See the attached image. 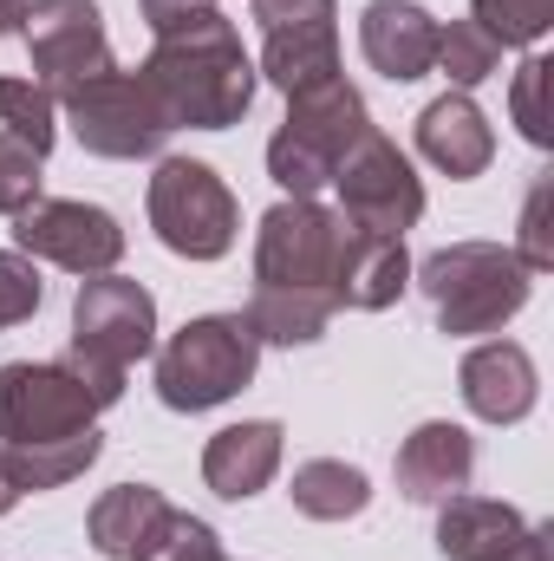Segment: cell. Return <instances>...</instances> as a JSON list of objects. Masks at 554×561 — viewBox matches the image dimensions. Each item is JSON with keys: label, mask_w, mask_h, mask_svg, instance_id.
Returning a JSON list of instances; mask_svg holds the SVG:
<instances>
[{"label": "cell", "mask_w": 554, "mask_h": 561, "mask_svg": "<svg viewBox=\"0 0 554 561\" xmlns=\"http://www.w3.org/2000/svg\"><path fill=\"white\" fill-rule=\"evenodd\" d=\"M39 300H46V280H39V268H33V255L0 249V333L20 327V320H33Z\"/></svg>", "instance_id": "29"}, {"label": "cell", "mask_w": 554, "mask_h": 561, "mask_svg": "<svg viewBox=\"0 0 554 561\" xmlns=\"http://www.w3.org/2000/svg\"><path fill=\"white\" fill-rule=\"evenodd\" d=\"M99 450H105V437H99V424H85L53 444H0V470L20 496H39V490H66L72 477H85L99 463Z\"/></svg>", "instance_id": "22"}, {"label": "cell", "mask_w": 554, "mask_h": 561, "mask_svg": "<svg viewBox=\"0 0 554 561\" xmlns=\"http://www.w3.org/2000/svg\"><path fill=\"white\" fill-rule=\"evenodd\" d=\"M437 549L443 561H554V529L529 523L516 503L463 490L437 503Z\"/></svg>", "instance_id": "14"}, {"label": "cell", "mask_w": 554, "mask_h": 561, "mask_svg": "<svg viewBox=\"0 0 554 561\" xmlns=\"http://www.w3.org/2000/svg\"><path fill=\"white\" fill-rule=\"evenodd\" d=\"M20 13H26V0H0V39L20 33Z\"/></svg>", "instance_id": "34"}, {"label": "cell", "mask_w": 554, "mask_h": 561, "mask_svg": "<svg viewBox=\"0 0 554 561\" xmlns=\"http://www.w3.org/2000/svg\"><path fill=\"white\" fill-rule=\"evenodd\" d=\"M138 7H143L150 39H163V33H176V26H189V20L216 13V0H138Z\"/></svg>", "instance_id": "33"}, {"label": "cell", "mask_w": 554, "mask_h": 561, "mask_svg": "<svg viewBox=\"0 0 554 561\" xmlns=\"http://www.w3.org/2000/svg\"><path fill=\"white\" fill-rule=\"evenodd\" d=\"M412 280L430 294L437 333H450V340L503 333L529 307V287H535V275L522 268V255L503 249V242H450L424 268H412Z\"/></svg>", "instance_id": "3"}, {"label": "cell", "mask_w": 554, "mask_h": 561, "mask_svg": "<svg viewBox=\"0 0 554 561\" xmlns=\"http://www.w3.org/2000/svg\"><path fill=\"white\" fill-rule=\"evenodd\" d=\"M412 287V255L399 236H372V229H353L346 222V242H339V275H333V300L353 307V313H385L399 294Z\"/></svg>", "instance_id": "20"}, {"label": "cell", "mask_w": 554, "mask_h": 561, "mask_svg": "<svg viewBox=\"0 0 554 561\" xmlns=\"http://www.w3.org/2000/svg\"><path fill=\"white\" fill-rule=\"evenodd\" d=\"M157 353V300L131 275H92L72 294V359L105 366V373H131L138 359Z\"/></svg>", "instance_id": "9"}, {"label": "cell", "mask_w": 554, "mask_h": 561, "mask_svg": "<svg viewBox=\"0 0 554 561\" xmlns=\"http://www.w3.org/2000/svg\"><path fill=\"white\" fill-rule=\"evenodd\" d=\"M143 79L157 85L176 131L183 125L189 131H229L255 105V85H262V72H255V59L242 46L235 20H222V7L176 26V33H163L150 46V59H143Z\"/></svg>", "instance_id": "1"}, {"label": "cell", "mask_w": 554, "mask_h": 561, "mask_svg": "<svg viewBox=\"0 0 554 561\" xmlns=\"http://www.w3.org/2000/svg\"><path fill=\"white\" fill-rule=\"evenodd\" d=\"M457 386H463V405L483 424H522L542 399V379H535V359L516 346V340H483L463 353L457 366Z\"/></svg>", "instance_id": "15"}, {"label": "cell", "mask_w": 554, "mask_h": 561, "mask_svg": "<svg viewBox=\"0 0 554 561\" xmlns=\"http://www.w3.org/2000/svg\"><path fill=\"white\" fill-rule=\"evenodd\" d=\"M496 66H503V46H496L476 20H450V26H437V66H430V72H443L450 92L483 85Z\"/></svg>", "instance_id": "26"}, {"label": "cell", "mask_w": 554, "mask_h": 561, "mask_svg": "<svg viewBox=\"0 0 554 561\" xmlns=\"http://www.w3.org/2000/svg\"><path fill=\"white\" fill-rule=\"evenodd\" d=\"M333 190H339V216L372 236L405 242V229H417V216H424V183H417L412 157L385 131H366L346 150V163L333 170Z\"/></svg>", "instance_id": "10"}, {"label": "cell", "mask_w": 554, "mask_h": 561, "mask_svg": "<svg viewBox=\"0 0 554 561\" xmlns=\"http://www.w3.org/2000/svg\"><path fill=\"white\" fill-rule=\"evenodd\" d=\"M339 242H346V216L339 209H326L320 196H287L255 229V287H313V294H333Z\"/></svg>", "instance_id": "8"}, {"label": "cell", "mask_w": 554, "mask_h": 561, "mask_svg": "<svg viewBox=\"0 0 554 561\" xmlns=\"http://www.w3.org/2000/svg\"><path fill=\"white\" fill-rule=\"evenodd\" d=\"M280 444H287V431L275 419H242V424H229V431H216L209 450H203V483L222 503L262 496L280 470Z\"/></svg>", "instance_id": "19"}, {"label": "cell", "mask_w": 554, "mask_h": 561, "mask_svg": "<svg viewBox=\"0 0 554 561\" xmlns=\"http://www.w3.org/2000/svg\"><path fill=\"white\" fill-rule=\"evenodd\" d=\"M255 366H262V340H255L249 313H203L163 340L157 399L170 412H216L235 392H249Z\"/></svg>", "instance_id": "4"}, {"label": "cell", "mask_w": 554, "mask_h": 561, "mask_svg": "<svg viewBox=\"0 0 554 561\" xmlns=\"http://www.w3.org/2000/svg\"><path fill=\"white\" fill-rule=\"evenodd\" d=\"M287 496H293V510H300L307 523H353V516H366V503H372V477H366L359 463H346V457H307V463L293 470Z\"/></svg>", "instance_id": "23"}, {"label": "cell", "mask_w": 554, "mask_h": 561, "mask_svg": "<svg viewBox=\"0 0 554 561\" xmlns=\"http://www.w3.org/2000/svg\"><path fill=\"white\" fill-rule=\"evenodd\" d=\"M170 516H176V510L163 503V490H150V483H118V490H105V496L92 503L85 536H92V549L105 561H143L157 549V536H163Z\"/></svg>", "instance_id": "21"}, {"label": "cell", "mask_w": 554, "mask_h": 561, "mask_svg": "<svg viewBox=\"0 0 554 561\" xmlns=\"http://www.w3.org/2000/svg\"><path fill=\"white\" fill-rule=\"evenodd\" d=\"M359 53L379 79L412 85L437 66V20L417 0H366L359 13Z\"/></svg>", "instance_id": "17"}, {"label": "cell", "mask_w": 554, "mask_h": 561, "mask_svg": "<svg viewBox=\"0 0 554 561\" xmlns=\"http://www.w3.org/2000/svg\"><path fill=\"white\" fill-rule=\"evenodd\" d=\"M13 503H20V490H13V483H7V470H0V516H7Z\"/></svg>", "instance_id": "35"}, {"label": "cell", "mask_w": 554, "mask_h": 561, "mask_svg": "<svg viewBox=\"0 0 554 561\" xmlns=\"http://www.w3.org/2000/svg\"><path fill=\"white\" fill-rule=\"evenodd\" d=\"M262 20V79L293 92H313L339 79V7L333 0H255Z\"/></svg>", "instance_id": "12"}, {"label": "cell", "mask_w": 554, "mask_h": 561, "mask_svg": "<svg viewBox=\"0 0 554 561\" xmlns=\"http://www.w3.org/2000/svg\"><path fill=\"white\" fill-rule=\"evenodd\" d=\"M39 163H46V157H33L20 138L0 131V216H20V209L39 203V183H46Z\"/></svg>", "instance_id": "30"}, {"label": "cell", "mask_w": 554, "mask_h": 561, "mask_svg": "<svg viewBox=\"0 0 554 561\" xmlns=\"http://www.w3.org/2000/svg\"><path fill=\"white\" fill-rule=\"evenodd\" d=\"M125 399V373L85 366V359H13L0 366V444H53L72 437L99 412Z\"/></svg>", "instance_id": "2"}, {"label": "cell", "mask_w": 554, "mask_h": 561, "mask_svg": "<svg viewBox=\"0 0 554 561\" xmlns=\"http://www.w3.org/2000/svg\"><path fill=\"white\" fill-rule=\"evenodd\" d=\"M549 53H529L522 66H516V85H509V112H516V125H522V138L529 144H549L554 118H549Z\"/></svg>", "instance_id": "28"}, {"label": "cell", "mask_w": 554, "mask_h": 561, "mask_svg": "<svg viewBox=\"0 0 554 561\" xmlns=\"http://www.w3.org/2000/svg\"><path fill=\"white\" fill-rule=\"evenodd\" d=\"M333 294H313V287H255L249 294V327L262 346H313L326 327H333Z\"/></svg>", "instance_id": "24"}, {"label": "cell", "mask_w": 554, "mask_h": 561, "mask_svg": "<svg viewBox=\"0 0 554 561\" xmlns=\"http://www.w3.org/2000/svg\"><path fill=\"white\" fill-rule=\"evenodd\" d=\"M366 131H372V118H366L359 85H346V72L313 85V92H293L287 125L268 138V176L287 196H320L333 183V170L346 163V150Z\"/></svg>", "instance_id": "5"}, {"label": "cell", "mask_w": 554, "mask_h": 561, "mask_svg": "<svg viewBox=\"0 0 554 561\" xmlns=\"http://www.w3.org/2000/svg\"><path fill=\"white\" fill-rule=\"evenodd\" d=\"M399 496L405 503H450V496H463L470 490V477H476V444H470V431L450 419H430L417 424L412 437L399 444Z\"/></svg>", "instance_id": "16"}, {"label": "cell", "mask_w": 554, "mask_h": 561, "mask_svg": "<svg viewBox=\"0 0 554 561\" xmlns=\"http://www.w3.org/2000/svg\"><path fill=\"white\" fill-rule=\"evenodd\" d=\"M470 20L496 46H535L554 26V0H470Z\"/></svg>", "instance_id": "27"}, {"label": "cell", "mask_w": 554, "mask_h": 561, "mask_svg": "<svg viewBox=\"0 0 554 561\" xmlns=\"http://www.w3.org/2000/svg\"><path fill=\"white\" fill-rule=\"evenodd\" d=\"M66 105V125L72 138L85 144L92 157H112V163H138V157H157L170 144V112L157 99V85L143 79V66H112L72 92H59Z\"/></svg>", "instance_id": "6"}, {"label": "cell", "mask_w": 554, "mask_h": 561, "mask_svg": "<svg viewBox=\"0 0 554 561\" xmlns=\"http://www.w3.org/2000/svg\"><path fill=\"white\" fill-rule=\"evenodd\" d=\"M143 561H229V556H222V542H216V529H209L203 516H183V510H176V516L163 523L157 549Z\"/></svg>", "instance_id": "31"}, {"label": "cell", "mask_w": 554, "mask_h": 561, "mask_svg": "<svg viewBox=\"0 0 554 561\" xmlns=\"http://www.w3.org/2000/svg\"><path fill=\"white\" fill-rule=\"evenodd\" d=\"M522 268L529 275H549L554 268V242H549V176L529 190V209H522Z\"/></svg>", "instance_id": "32"}, {"label": "cell", "mask_w": 554, "mask_h": 561, "mask_svg": "<svg viewBox=\"0 0 554 561\" xmlns=\"http://www.w3.org/2000/svg\"><path fill=\"white\" fill-rule=\"evenodd\" d=\"M20 39L33 53V85H46L53 99L118 66L112 59V39H105L99 0H26Z\"/></svg>", "instance_id": "11"}, {"label": "cell", "mask_w": 554, "mask_h": 561, "mask_svg": "<svg viewBox=\"0 0 554 561\" xmlns=\"http://www.w3.org/2000/svg\"><path fill=\"white\" fill-rule=\"evenodd\" d=\"M13 249L33 262H59L66 275H112L125 262V229L112 209L99 203H72V196H39L33 209L13 216Z\"/></svg>", "instance_id": "13"}, {"label": "cell", "mask_w": 554, "mask_h": 561, "mask_svg": "<svg viewBox=\"0 0 554 561\" xmlns=\"http://www.w3.org/2000/svg\"><path fill=\"white\" fill-rule=\"evenodd\" d=\"M150 229L183 262H222L242 236V203L209 163L163 157L157 176H150Z\"/></svg>", "instance_id": "7"}, {"label": "cell", "mask_w": 554, "mask_h": 561, "mask_svg": "<svg viewBox=\"0 0 554 561\" xmlns=\"http://www.w3.org/2000/svg\"><path fill=\"white\" fill-rule=\"evenodd\" d=\"M0 131L20 138L33 157H46L59 138V99L33 79H0Z\"/></svg>", "instance_id": "25"}, {"label": "cell", "mask_w": 554, "mask_h": 561, "mask_svg": "<svg viewBox=\"0 0 554 561\" xmlns=\"http://www.w3.org/2000/svg\"><path fill=\"white\" fill-rule=\"evenodd\" d=\"M417 150H424V163H437L443 176L470 183V176L489 170L496 131H489V118H483V105H476L470 92H443V99H430V105L417 112Z\"/></svg>", "instance_id": "18"}]
</instances>
